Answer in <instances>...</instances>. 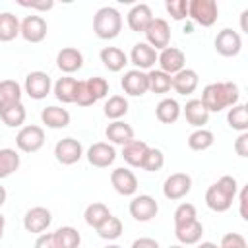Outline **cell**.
<instances>
[{"label":"cell","mask_w":248,"mask_h":248,"mask_svg":"<svg viewBox=\"0 0 248 248\" xmlns=\"http://www.w3.org/2000/svg\"><path fill=\"white\" fill-rule=\"evenodd\" d=\"M19 35V19L12 12L0 14V43H10Z\"/></svg>","instance_id":"836d02e7"},{"label":"cell","mask_w":248,"mask_h":248,"mask_svg":"<svg viewBox=\"0 0 248 248\" xmlns=\"http://www.w3.org/2000/svg\"><path fill=\"white\" fill-rule=\"evenodd\" d=\"M120 85L124 89L126 95L130 97H141L149 91V81H147V72H141V70H128L122 79H120Z\"/></svg>","instance_id":"9a60e30c"},{"label":"cell","mask_w":248,"mask_h":248,"mask_svg":"<svg viewBox=\"0 0 248 248\" xmlns=\"http://www.w3.org/2000/svg\"><path fill=\"white\" fill-rule=\"evenodd\" d=\"M227 122L232 130H236L240 134L248 132V108H246V105L236 103L234 107H231L227 112Z\"/></svg>","instance_id":"e575fe53"},{"label":"cell","mask_w":248,"mask_h":248,"mask_svg":"<svg viewBox=\"0 0 248 248\" xmlns=\"http://www.w3.org/2000/svg\"><path fill=\"white\" fill-rule=\"evenodd\" d=\"M17 4L19 6H23V8H31V10H41V12H48L52 6H54V2L52 0H35V2H27V0H17Z\"/></svg>","instance_id":"7dc6e473"},{"label":"cell","mask_w":248,"mask_h":248,"mask_svg":"<svg viewBox=\"0 0 248 248\" xmlns=\"http://www.w3.org/2000/svg\"><path fill=\"white\" fill-rule=\"evenodd\" d=\"M202 234H203V225L194 219L186 225H180V227H174V236L176 240L180 242V246H192V244H198L202 240Z\"/></svg>","instance_id":"d4e9b609"},{"label":"cell","mask_w":248,"mask_h":248,"mask_svg":"<svg viewBox=\"0 0 248 248\" xmlns=\"http://www.w3.org/2000/svg\"><path fill=\"white\" fill-rule=\"evenodd\" d=\"M110 184L120 196H134L138 192V178L126 167H118L110 172Z\"/></svg>","instance_id":"e0dca14e"},{"label":"cell","mask_w":248,"mask_h":248,"mask_svg":"<svg viewBox=\"0 0 248 248\" xmlns=\"http://www.w3.org/2000/svg\"><path fill=\"white\" fill-rule=\"evenodd\" d=\"M21 85L16 79H2L0 81V110L21 103Z\"/></svg>","instance_id":"83f0119b"},{"label":"cell","mask_w":248,"mask_h":248,"mask_svg":"<svg viewBox=\"0 0 248 248\" xmlns=\"http://www.w3.org/2000/svg\"><path fill=\"white\" fill-rule=\"evenodd\" d=\"M122 31V16L116 8L112 6H103L95 12L93 16V33L103 39V41H110L116 39Z\"/></svg>","instance_id":"3957f363"},{"label":"cell","mask_w":248,"mask_h":248,"mask_svg":"<svg viewBox=\"0 0 248 248\" xmlns=\"http://www.w3.org/2000/svg\"><path fill=\"white\" fill-rule=\"evenodd\" d=\"M76 85H78V79L76 78H70V76H64V78H58L56 83L52 85V93L54 97L68 105V103H74V95H76Z\"/></svg>","instance_id":"f546056e"},{"label":"cell","mask_w":248,"mask_h":248,"mask_svg":"<svg viewBox=\"0 0 248 248\" xmlns=\"http://www.w3.org/2000/svg\"><path fill=\"white\" fill-rule=\"evenodd\" d=\"M23 89L25 93L35 99V101H41L45 99L50 89H52V81H50V76L46 72H41V70H35V72H29L25 76V83H23Z\"/></svg>","instance_id":"30bf717a"},{"label":"cell","mask_w":248,"mask_h":248,"mask_svg":"<svg viewBox=\"0 0 248 248\" xmlns=\"http://www.w3.org/2000/svg\"><path fill=\"white\" fill-rule=\"evenodd\" d=\"M130 248H161V246H159V242H157L155 238L140 236V238H136V240L132 242V246H130Z\"/></svg>","instance_id":"f907efd6"},{"label":"cell","mask_w":248,"mask_h":248,"mask_svg":"<svg viewBox=\"0 0 248 248\" xmlns=\"http://www.w3.org/2000/svg\"><path fill=\"white\" fill-rule=\"evenodd\" d=\"M16 145L23 153H35L45 145V130L37 124L21 126L16 134Z\"/></svg>","instance_id":"5b68a950"},{"label":"cell","mask_w":248,"mask_h":248,"mask_svg":"<svg viewBox=\"0 0 248 248\" xmlns=\"http://www.w3.org/2000/svg\"><path fill=\"white\" fill-rule=\"evenodd\" d=\"M192 190V178L186 172H172L163 182V196L170 202L182 200Z\"/></svg>","instance_id":"ba28073f"},{"label":"cell","mask_w":248,"mask_h":248,"mask_svg":"<svg viewBox=\"0 0 248 248\" xmlns=\"http://www.w3.org/2000/svg\"><path fill=\"white\" fill-rule=\"evenodd\" d=\"M74 103H76L78 107H91L93 103H97V99L91 95V91H89L85 79H79V81H78V85H76V95H74Z\"/></svg>","instance_id":"ee69618b"},{"label":"cell","mask_w":248,"mask_h":248,"mask_svg":"<svg viewBox=\"0 0 248 248\" xmlns=\"http://www.w3.org/2000/svg\"><path fill=\"white\" fill-rule=\"evenodd\" d=\"M143 33H145V39H147L145 43L149 46H153L155 50H163L170 43V27H169L167 19H163V17H153Z\"/></svg>","instance_id":"9c48e42d"},{"label":"cell","mask_w":248,"mask_h":248,"mask_svg":"<svg viewBox=\"0 0 248 248\" xmlns=\"http://www.w3.org/2000/svg\"><path fill=\"white\" fill-rule=\"evenodd\" d=\"M217 248H248V244H246V238L242 234H238V232H227L221 238V242H219Z\"/></svg>","instance_id":"bcb514c9"},{"label":"cell","mask_w":248,"mask_h":248,"mask_svg":"<svg viewBox=\"0 0 248 248\" xmlns=\"http://www.w3.org/2000/svg\"><path fill=\"white\" fill-rule=\"evenodd\" d=\"M238 203H240V217H242L244 221H248V211H246V203H248V186H244V188L240 190Z\"/></svg>","instance_id":"816d5d0a"},{"label":"cell","mask_w":248,"mask_h":248,"mask_svg":"<svg viewBox=\"0 0 248 248\" xmlns=\"http://www.w3.org/2000/svg\"><path fill=\"white\" fill-rule=\"evenodd\" d=\"M46 33H48V25H46L45 17H41V16H27L19 23V35L27 43H41V41H45Z\"/></svg>","instance_id":"5bb4252c"},{"label":"cell","mask_w":248,"mask_h":248,"mask_svg":"<svg viewBox=\"0 0 248 248\" xmlns=\"http://www.w3.org/2000/svg\"><path fill=\"white\" fill-rule=\"evenodd\" d=\"M19 165H21V159L16 149H12V147L0 149V180L14 174L19 169Z\"/></svg>","instance_id":"d6a6232c"},{"label":"cell","mask_w":248,"mask_h":248,"mask_svg":"<svg viewBox=\"0 0 248 248\" xmlns=\"http://www.w3.org/2000/svg\"><path fill=\"white\" fill-rule=\"evenodd\" d=\"M130 215L140 221V223H147L151 221L153 217H157L159 213V203L153 196L149 194H140V196H134L132 202H130Z\"/></svg>","instance_id":"8992f818"},{"label":"cell","mask_w":248,"mask_h":248,"mask_svg":"<svg viewBox=\"0 0 248 248\" xmlns=\"http://www.w3.org/2000/svg\"><path fill=\"white\" fill-rule=\"evenodd\" d=\"M130 62L136 66V70H141V72L147 70L149 72L157 64V50L153 46H149L145 41L136 43L132 46V52H130Z\"/></svg>","instance_id":"ac0fdd59"},{"label":"cell","mask_w":248,"mask_h":248,"mask_svg":"<svg viewBox=\"0 0 248 248\" xmlns=\"http://www.w3.org/2000/svg\"><path fill=\"white\" fill-rule=\"evenodd\" d=\"M107 140L110 141V145H126L134 140V128L130 124H126L124 120H112L107 130H105Z\"/></svg>","instance_id":"44dd1931"},{"label":"cell","mask_w":248,"mask_h":248,"mask_svg":"<svg viewBox=\"0 0 248 248\" xmlns=\"http://www.w3.org/2000/svg\"><path fill=\"white\" fill-rule=\"evenodd\" d=\"M151 19H153V12L147 4H136L126 16L128 27L136 33H143L147 29V25L151 23Z\"/></svg>","instance_id":"7402d4cb"},{"label":"cell","mask_w":248,"mask_h":248,"mask_svg":"<svg viewBox=\"0 0 248 248\" xmlns=\"http://www.w3.org/2000/svg\"><path fill=\"white\" fill-rule=\"evenodd\" d=\"M110 215H112V213L108 211V207H107L105 203H101V202H93V203H89V205L85 207V211H83V219H85V223H87L89 227H93V229L101 227Z\"/></svg>","instance_id":"1f68e13d"},{"label":"cell","mask_w":248,"mask_h":248,"mask_svg":"<svg viewBox=\"0 0 248 248\" xmlns=\"http://www.w3.org/2000/svg\"><path fill=\"white\" fill-rule=\"evenodd\" d=\"M198 248H217V244L215 242H202V244H198Z\"/></svg>","instance_id":"9f6ffc18"},{"label":"cell","mask_w":248,"mask_h":248,"mask_svg":"<svg viewBox=\"0 0 248 248\" xmlns=\"http://www.w3.org/2000/svg\"><path fill=\"white\" fill-rule=\"evenodd\" d=\"M50 223H52V213L43 205H35L27 209V213L23 215V227L31 234H43L50 227Z\"/></svg>","instance_id":"8fae6325"},{"label":"cell","mask_w":248,"mask_h":248,"mask_svg":"<svg viewBox=\"0 0 248 248\" xmlns=\"http://www.w3.org/2000/svg\"><path fill=\"white\" fill-rule=\"evenodd\" d=\"M149 145L141 140H132L130 143H126L122 147V159L130 165V167H140L141 169V163L145 159V153H147Z\"/></svg>","instance_id":"f1b7e54d"},{"label":"cell","mask_w":248,"mask_h":248,"mask_svg":"<svg viewBox=\"0 0 248 248\" xmlns=\"http://www.w3.org/2000/svg\"><path fill=\"white\" fill-rule=\"evenodd\" d=\"M105 248H120L118 244H108V246H105Z\"/></svg>","instance_id":"6f0895ef"},{"label":"cell","mask_w":248,"mask_h":248,"mask_svg":"<svg viewBox=\"0 0 248 248\" xmlns=\"http://www.w3.org/2000/svg\"><path fill=\"white\" fill-rule=\"evenodd\" d=\"M188 17H192L202 27H211L219 17V6L215 0H190Z\"/></svg>","instance_id":"277c9868"},{"label":"cell","mask_w":248,"mask_h":248,"mask_svg":"<svg viewBox=\"0 0 248 248\" xmlns=\"http://www.w3.org/2000/svg\"><path fill=\"white\" fill-rule=\"evenodd\" d=\"M240 99V91L238 85L232 81H215V83H207L202 91V103L207 108V112H221L225 108H231L238 103Z\"/></svg>","instance_id":"6da1fadb"},{"label":"cell","mask_w":248,"mask_h":248,"mask_svg":"<svg viewBox=\"0 0 248 248\" xmlns=\"http://www.w3.org/2000/svg\"><path fill=\"white\" fill-rule=\"evenodd\" d=\"M54 157L60 165H76L83 157V147L76 138H62L54 145Z\"/></svg>","instance_id":"4fadbf2b"},{"label":"cell","mask_w":248,"mask_h":248,"mask_svg":"<svg viewBox=\"0 0 248 248\" xmlns=\"http://www.w3.org/2000/svg\"><path fill=\"white\" fill-rule=\"evenodd\" d=\"M182 112H184L186 122L194 128H203L209 120V112H207V108L203 107V103L200 99H190L182 107Z\"/></svg>","instance_id":"603a6c76"},{"label":"cell","mask_w":248,"mask_h":248,"mask_svg":"<svg viewBox=\"0 0 248 248\" xmlns=\"http://www.w3.org/2000/svg\"><path fill=\"white\" fill-rule=\"evenodd\" d=\"M105 116L108 120H120L128 112V99L124 95H110L103 108Z\"/></svg>","instance_id":"74e56055"},{"label":"cell","mask_w":248,"mask_h":248,"mask_svg":"<svg viewBox=\"0 0 248 248\" xmlns=\"http://www.w3.org/2000/svg\"><path fill=\"white\" fill-rule=\"evenodd\" d=\"M163 165H165V155H163V151L157 149V147H149L147 153H145V159H143V163H141V169L147 170V172H157V170L163 169Z\"/></svg>","instance_id":"60d3db41"},{"label":"cell","mask_w":248,"mask_h":248,"mask_svg":"<svg viewBox=\"0 0 248 248\" xmlns=\"http://www.w3.org/2000/svg\"><path fill=\"white\" fill-rule=\"evenodd\" d=\"M35 248H58L56 246V240H54V234L52 232L39 234L37 240H35Z\"/></svg>","instance_id":"c3c4849f"},{"label":"cell","mask_w":248,"mask_h":248,"mask_svg":"<svg viewBox=\"0 0 248 248\" xmlns=\"http://www.w3.org/2000/svg\"><path fill=\"white\" fill-rule=\"evenodd\" d=\"M180 114H182V107H180L178 101L172 99V97L161 99V101L157 103V107H155V116H157V120L163 122V124H172V122H176V120L180 118Z\"/></svg>","instance_id":"4316f807"},{"label":"cell","mask_w":248,"mask_h":248,"mask_svg":"<svg viewBox=\"0 0 248 248\" xmlns=\"http://www.w3.org/2000/svg\"><path fill=\"white\" fill-rule=\"evenodd\" d=\"M6 198H8V192H6V188L0 184V207L6 203Z\"/></svg>","instance_id":"f5cc1de1"},{"label":"cell","mask_w":248,"mask_h":248,"mask_svg":"<svg viewBox=\"0 0 248 248\" xmlns=\"http://www.w3.org/2000/svg\"><path fill=\"white\" fill-rule=\"evenodd\" d=\"M234 151L240 157H248V132H242L234 141Z\"/></svg>","instance_id":"681fc988"},{"label":"cell","mask_w":248,"mask_h":248,"mask_svg":"<svg viewBox=\"0 0 248 248\" xmlns=\"http://www.w3.org/2000/svg\"><path fill=\"white\" fill-rule=\"evenodd\" d=\"M4 229H6V217L0 213V240H2V236H4Z\"/></svg>","instance_id":"db71d44e"},{"label":"cell","mask_w":248,"mask_h":248,"mask_svg":"<svg viewBox=\"0 0 248 248\" xmlns=\"http://www.w3.org/2000/svg\"><path fill=\"white\" fill-rule=\"evenodd\" d=\"M56 66L64 74H74L83 66V54L76 46H64L56 54Z\"/></svg>","instance_id":"d6986e66"},{"label":"cell","mask_w":248,"mask_h":248,"mask_svg":"<svg viewBox=\"0 0 248 248\" xmlns=\"http://www.w3.org/2000/svg\"><path fill=\"white\" fill-rule=\"evenodd\" d=\"M157 64L161 72L174 76L186 68V54L176 46H167L157 54Z\"/></svg>","instance_id":"7c38bea8"},{"label":"cell","mask_w":248,"mask_h":248,"mask_svg":"<svg viewBox=\"0 0 248 248\" xmlns=\"http://www.w3.org/2000/svg\"><path fill=\"white\" fill-rule=\"evenodd\" d=\"M85 81H87V87H89L91 95H93L97 101L108 95V81H107L105 78L95 76V78H89V79H85Z\"/></svg>","instance_id":"f6af8a7d"},{"label":"cell","mask_w":248,"mask_h":248,"mask_svg":"<svg viewBox=\"0 0 248 248\" xmlns=\"http://www.w3.org/2000/svg\"><path fill=\"white\" fill-rule=\"evenodd\" d=\"M85 157H87L89 165H93V167H97V169H107V167H110V165L114 163V159H116V149H114V145H110V143H107V141H97V143H93V145L87 149Z\"/></svg>","instance_id":"2e32d148"},{"label":"cell","mask_w":248,"mask_h":248,"mask_svg":"<svg viewBox=\"0 0 248 248\" xmlns=\"http://www.w3.org/2000/svg\"><path fill=\"white\" fill-rule=\"evenodd\" d=\"M0 118L8 128H21L27 118V110H25L23 103H17V105H12V107L0 110Z\"/></svg>","instance_id":"f35d334b"},{"label":"cell","mask_w":248,"mask_h":248,"mask_svg":"<svg viewBox=\"0 0 248 248\" xmlns=\"http://www.w3.org/2000/svg\"><path fill=\"white\" fill-rule=\"evenodd\" d=\"M147 81H149V91L159 93V95L169 93L172 89V76H169L161 70H155V68L147 72Z\"/></svg>","instance_id":"8d00e7d4"},{"label":"cell","mask_w":248,"mask_h":248,"mask_svg":"<svg viewBox=\"0 0 248 248\" xmlns=\"http://www.w3.org/2000/svg\"><path fill=\"white\" fill-rule=\"evenodd\" d=\"M165 10L174 21H182L188 17V2L186 0H167Z\"/></svg>","instance_id":"7bdbcfd3"},{"label":"cell","mask_w":248,"mask_h":248,"mask_svg":"<svg viewBox=\"0 0 248 248\" xmlns=\"http://www.w3.org/2000/svg\"><path fill=\"white\" fill-rule=\"evenodd\" d=\"M198 219V211H196V205L194 203H180L176 209H174V215H172V221H174V227H180V225H186L190 221Z\"/></svg>","instance_id":"b9f144b4"},{"label":"cell","mask_w":248,"mask_h":248,"mask_svg":"<svg viewBox=\"0 0 248 248\" xmlns=\"http://www.w3.org/2000/svg\"><path fill=\"white\" fill-rule=\"evenodd\" d=\"M213 45H215V50H217L221 56L232 58V56H238V52L242 50V37H240V33H236L234 29L225 27V29H221V31L217 33Z\"/></svg>","instance_id":"52a82bcc"},{"label":"cell","mask_w":248,"mask_h":248,"mask_svg":"<svg viewBox=\"0 0 248 248\" xmlns=\"http://www.w3.org/2000/svg\"><path fill=\"white\" fill-rule=\"evenodd\" d=\"M246 16H248V10L242 12V17H240V25H242V31H246Z\"/></svg>","instance_id":"11a10c76"},{"label":"cell","mask_w":248,"mask_h":248,"mask_svg":"<svg viewBox=\"0 0 248 248\" xmlns=\"http://www.w3.org/2000/svg\"><path fill=\"white\" fill-rule=\"evenodd\" d=\"M238 194V182L234 176L225 174L217 182H213L205 192V205L215 213H225L231 209L234 198Z\"/></svg>","instance_id":"7a4b0ae2"},{"label":"cell","mask_w":248,"mask_h":248,"mask_svg":"<svg viewBox=\"0 0 248 248\" xmlns=\"http://www.w3.org/2000/svg\"><path fill=\"white\" fill-rule=\"evenodd\" d=\"M41 122L46 126V128H52V130H62L70 124V112L62 107H56V105H50V107H45L41 110Z\"/></svg>","instance_id":"cb8c5ba5"},{"label":"cell","mask_w":248,"mask_h":248,"mask_svg":"<svg viewBox=\"0 0 248 248\" xmlns=\"http://www.w3.org/2000/svg\"><path fill=\"white\" fill-rule=\"evenodd\" d=\"M52 234H54L58 248H79V244H81V234L78 232L76 227L64 225V227H58Z\"/></svg>","instance_id":"4dcf8cb0"},{"label":"cell","mask_w":248,"mask_h":248,"mask_svg":"<svg viewBox=\"0 0 248 248\" xmlns=\"http://www.w3.org/2000/svg\"><path fill=\"white\" fill-rule=\"evenodd\" d=\"M198 83H200L198 72L192 70V68H184V70H180L178 74L172 76V89L178 95H184V97L192 95L198 89Z\"/></svg>","instance_id":"ffe728a7"},{"label":"cell","mask_w":248,"mask_h":248,"mask_svg":"<svg viewBox=\"0 0 248 248\" xmlns=\"http://www.w3.org/2000/svg\"><path fill=\"white\" fill-rule=\"evenodd\" d=\"M169 248H184V246H180V244H174V246H169Z\"/></svg>","instance_id":"680465c9"},{"label":"cell","mask_w":248,"mask_h":248,"mask_svg":"<svg viewBox=\"0 0 248 248\" xmlns=\"http://www.w3.org/2000/svg\"><path fill=\"white\" fill-rule=\"evenodd\" d=\"M95 231H97V234H99L103 240H116V238L122 234L124 227H122V221H120L118 217L110 215V217H108L101 227H97Z\"/></svg>","instance_id":"ab89813d"},{"label":"cell","mask_w":248,"mask_h":248,"mask_svg":"<svg viewBox=\"0 0 248 248\" xmlns=\"http://www.w3.org/2000/svg\"><path fill=\"white\" fill-rule=\"evenodd\" d=\"M99 58H101L103 66H105L108 72H120V70H124V66L128 64L126 52H124L122 48H118V46H105V48H101Z\"/></svg>","instance_id":"484cf974"},{"label":"cell","mask_w":248,"mask_h":248,"mask_svg":"<svg viewBox=\"0 0 248 248\" xmlns=\"http://www.w3.org/2000/svg\"><path fill=\"white\" fill-rule=\"evenodd\" d=\"M215 143V136L211 130L207 128H196L190 136H188V147L192 151H205Z\"/></svg>","instance_id":"d590c367"}]
</instances>
